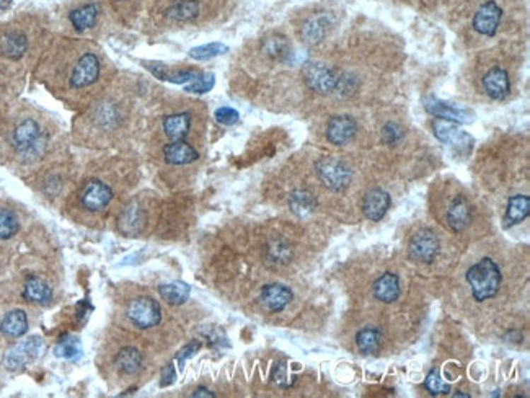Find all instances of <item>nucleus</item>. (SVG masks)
I'll use <instances>...</instances> for the list:
<instances>
[{
	"label": "nucleus",
	"mask_w": 530,
	"mask_h": 398,
	"mask_svg": "<svg viewBox=\"0 0 530 398\" xmlns=\"http://www.w3.org/2000/svg\"><path fill=\"white\" fill-rule=\"evenodd\" d=\"M467 281L478 302L495 297L501 286V271L491 258H483L467 271Z\"/></svg>",
	"instance_id": "f257e3e1"
},
{
	"label": "nucleus",
	"mask_w": 530,
	"mask_h": 398,
	"mask_svg": "<svg viewBox=\"0 0 530 398\" xmlns=\"http://www.w3.org/2000/svg\"><path fill=\"white\" fill-rule=\"evenodd\" d=\"M320 181L331 191H342L351 183V170L345 162L335 157H322L315 164Z\"/></svg>",
	"instance_id": "f03ea898"
},
{
	"label": "nucleus",
	"mask_w": 530,
	"mask_h": 398,
	"mask_svg": "<svg viewBox=\"0 0 530 398\" xmlns=\"http://www.w3.org/2000/svg\"><path fill=\"white\" fill-rule=\"evenodd\" d=\"M302 75L307 87L320 95L333 93L340 77L333 69H330L322 62H307L302 69Z\"/></svg>",
	"instance_id": "7ed1b4c3"
},
{
	"label": "nucleus",
	"mask_w": 530,
	"mask_h": 398,
	"mask_svg": "<svg viewBox=\"0 0 530 398\" xmlns=\"http://www.w3.org/2000/svg\"><path fill=\"white\" fill-rule=\"evenodd\" d=\"M432 134H434L439 142L447 144L459 152H467L472 149L473 137L468 132L460 129L454 121L447 120H434L432 121Z\"/></svg>",
	"instance_id": "20e7f679"
},
{
	"label": "nucleus",
	"mask_w": 530,
	"mask_h": 398,
	"mask_svg": "<svg viewBox=\"0 0 530 398\" xmlns=\"http://www.w3.org/2000/svg\"><path fill=\"white\" fill-rule=\"evenodd\" d=\"M126 312L132 324L142 328V330L157 326L160 320H162L160 305L151 297H139L131 300Z\"/></svg>",
	"instance_id": "39448f33"
},
{
	"label": "nucleus",
	"mask_w": 530,
	"mask_h": 398,
	"mask_svg": "<svg viewBox=\"0 0 530 398\" xmlns=\"http://www.w3.org/2000/svg\"><path fill=\"white\" fill-rule=\"evenodd\" d=\"M439 239L430 229H421L411 237L410 240V256L416 261L431 263L439 251Z\"/></svg>",
	"instance_id": "423d86ee"
},
{
	"label": "nucleus",
	"mask_w": 530,
	"mask_h": 398,
	"mask_svg": "<svg viewBox=\"0 0 530 398\" xmlns=\"http://www.w3.org/2000/svg\"><path fill=\"white\" fill-rule=\"evenodd\" d=\"M425 108L430 115L439 118V120H447L454 123H470L473 121V113L463 108V106L447 103L436 98V96H426Z\"/></svg>",
	"instance_id": "0eeeda50"
},
{
	"label": "nucleus",
	"mask_w": 530,
	"mask_h": 398,
	"mask_svg": "<svg viewBox=\"0 0 530 398\" xmlns=\"http://www.w3.org/2000/svg\"><path fill=\"white\" fill-rule=\"evenodd\" d=\"M42 343L40 338H30L23 343L15 344L13 348H10L7 354H5V365H7L8 370H18L21 368H25L26 364L35 361L38 358V354L41 351Z\"/></svg>",
	"instance_id": "6e6552de"
},
{
	"label": "nucleus",
	"mask_w": 530,
	"mask_h": 398,
	"mask_svg": "<svg viewBox=\"0 0 530 398\" xmlns=\"http://www.w3.org/2000/svg\"><path fill=\"white\" fill-rule=\"evenodd\" d=\"M113 199V191L101 181H90L80 193V203L88 211H101Z\"/></svg>",
	"instance_id": "1a4fd4ad"
},
{
	"label": "nucleus",
	"mask_w": 530,
	"mask_h": 398,
	"mask_svg": "<svg viewBox=\"0 0 530 398\" xmlns=\"http://www.w3.org/2000/svg\"><path fill=\"white\" fill-rule=\"evenodd\" d=\"M502 17V10L496 2H486L478 8L473 17V30L485 36H495Z\"/></svg>",
	"instance_id": "9d476101"
},
{
	"label": "nucleus",
	"mask_w": 530,
	"mask_h": 398,
	"mask_svg": "<svg viewBox=\"0 0 530 398\" xmlns=\"http://www.w3.org/2000/svg\"><path fill=\"white\" fill-rule=\"evenodd\" d=\"M100 75V61L98 57L92 52L88 55H83L79 59L77 66L74 67V72L71 75V84L72 87L76 89H83L88 87L96 82Z\"/></svg>",
	"instance_id": "9b49d317"
},
{
	"label": "nucleus",
	"mask_w": 530,
	"mask_h": 398,
	"mask_svg": "<svg viewBox=\"0 0 530 398\" xmlns=\"http://www.w3.org/2000/svg\"><path fill=\"white\" fill-rule=\"evenodd\" d=\"M356 131L357 125L351 116H335L326 126V139L333 145H345L356 136Z\"/></svg>",
	"instance_id": "f8f14e48"
},
{
	"label": "nucleus",
	"mask_w": 530,
	"mask_h": 398,
	"mask_svg": "<svg viewBox=\"0 0 530 398\" xmlns=\"http://www.w3.org/2000/svg\"><path fill=\"white\" fill-rule=\"evenodd\" d=\"M294 297L292 290L282 284H270L261 290L260 302L266 310L270 312H281L284 310Z\"/></svg>",
	"instance_id": "ddd939ff"
},
{
	"label": "nucleus",
	"mask_w": 530,
	"mask_h": 398,
	"mask_svg": "<svg viewBox=\"0 0 530 398\" xmlns=\"http://www.w3.org/2000/svg\"><path fill=\"white\" fill-rule=\"evenodd\" d=\"M483 89L492 100H505L509 95V75L502 67H492L483 77Z\"/></svg>",
	"instance_id": "4468645a"
},
{
	"label": "nucleus",
	"mask_w": 530,
	"mask_h": 398,
	"mask_svg": "<svg viewBox=\"0 0 530 398\" xmlns=\"http://www.w3.org/2000/svg\"><path fill=\"white\" fill-rule=\"evenodd\" d=\"M390 204H392V199H390L388 193L379 190V188H374V190L367 191L366 198H364V216L374 220V222H379V220L387 214Z\"/></svg>",
	"instance_id": "2eb2a0df"
},
{
	"label": "nucleus",
	"mask_w": 530,
	"mask_h": 398,
	"mask_svg": "<svg viewBox=\"0 0 530 398\" xmlns=\"http://www.w3.org/2000/svg\"><path fill=\"white\" fill-rule=\"evenodd\" d=\"M38 139L40 126L38 123L31 120V118H26V120L20 121L13 131V145L18 150H21V152L30 150L36 142H38Z\"/></svg>",
	"instance_id": "dca6fc26"
},
{
	"label": "nucleus",
	"mask_w": 530,
	"mask_h": 398,
	"mask_svg": "<svg viewBox=\"0 0 530 398\" xmlns=\"http://www.w3.org/2000/svg\"><path fill=\"white\" fill-rule=\"evenodd\" d=\"M470 219H472V212H470V206L467 199L463 196H457L449 206L447 211V224L454 232H462L470 225Z\"/></svg>",
	"instance_id": "f3484780"
},
{
	"label": "nucleus",
	"mask_w": 530,
	"mask_h": 398,
	"mask_svg": "<svg viewBox=\"0 0 530 398\" xmlns=\"http://www.w3.org/2000/svg\"><path fill=\"white\" fill-rule=\"evenodd\" d=\"M165 162L170 165H188L197 160V152L190 144L183 141H173L163 147Z\"/></svg>",
	"instance_id": "a211bd4d"
},
{
	"label": "nucleus",
	"mask_w": 530,
	"mask_h": 398,
	"mask_svg": "<svg viewBox=\"0 0 530 398\" xmlns=\"http://www.w3.org/2000/svg\"><path fill=\"white\" fill-rule=\"evenodd\" d=\"M374 295L384 304H392L400 297V281L397 274L385 273L374 283Z\"/></svg>",
	"instance_id": "6ab92c4d"
},
{
	"label": "nucleus",
	"mask_w": 530,
	"mask_h": 398,
	"mask_svg": "<svg viewBox=\"0 0 530 398\" xmlns=\"http://www.w3.org/2000/svg\"><path fill=\"white\" fill-rule=\"evenodd\" d=\"M289 207L297 217L307 219L313 214L317 207V199L309 190H296L289 196Z\"/></svg>",
	"instance_id": "aec40b11"
},
{
	"label": "nucleus",
	"mask_w": 530,
	"mask_h": 398,
	"mask_svg": "<svg viewBox=\"0 0 530 398\" xmlns=\"http://www.w3.org/2000/svg\"><path fill=\"white\" fill-rule=\"evenodd\" d=\"M190 126L191 118L188 113H178V115H171L163 120V131L171 141H183L188 136Z\"/></svg>",
	"instance_id": "412c9836"
},
{
	"label": "nucleus",
	"mask_w": 530,
	"mask_h": 398,
	"mask_svg": "<svg viewBox=\"0 0 530 398\" xmlns=\"http://www.w3.org/2000/svg\"><path fill=\"white\" fill-rule=\"evenodd\" d=\"M0 330H2L4 336L7 338H20L23 336L26 330H28V319L23 310H13L8 312L4 317L2 324H0Z\"/></svg>",
	"instance_id": "4be33fe9"
},
{
	"label": "nucleus",
	"mask_w": 530,
	"mask_h": 398,
	"mask_svg": "<svg viewBox=\"0 0 530 398\" xmlns=\"http://www.w3.org/2000/svg\"><path fill=\"white\" fill-rule=\"evenodd\" d=\"M530 214V198L524 195H516L507 201V211H506V227L511 225L521 224L524 219H527Z\"/></svg>",
	"instance_id": "5701e85b"
},
{
	"label": "nucleus",
	"mask_w": 530,
	"mask_h": 398,
	"mask_svg": "<svg viewBox=\"0 0 530 398\" xmlns=\"http://www.w3.org/2000/svg\"><path fill=\"white\" fill-rule=\"evenodd\" d=\"M23 297L35 304H47L52 297V290L41 278H30L25 283Z\"/></svg>",
	"instance_id": "b1692460"
},
{
	"label": "nucleus",
	"mask_w": 530,
	"mask_h": 398,
	"mask_svg": "<svg viewBox=\"0 0 530 398\" xmlns=\"http://www.w3.org/2000/svg\"><path fill=\"white\" fill-rule=\"evenodd\" d=\"M261 51L270 59H275V61H284V59L291 56V45H289V41L284 36L275 35L263 40V42H261Z\"/></svg>",
	"instance_id": "393cba45"
},
{
	"label": "nucleus",
	"mask_w": 530,
	"mask_h": 398,
	"mask_svg": "<svg viewBox=\"0 0 530 398\" xmlns=\"http://www.w3.org/2000/svg\"><path fill=\"white\" fill-rule=\"evenodd\" d=\"M326 30H328V21H326V18L315 17L305 21L301 28V36L304 42H307V45H317V42L323 40Z\"/></svg>",
	"instance_id": "a878e982"
},
{
	"label": "nucleus",
	"mask_w": 530,
	"mask_h": 398,
	"mask_svg": "<svg viewBox=\"0 0 530 398\" xmlns=\"http://www.w3.org/2000/svg\"><path fill=\"white\" fill-rule=\"evenodd\" d=\"M200 4L197 0H175L167 10V17L176 21H188L197 17Z\"/></svg>",
	"instance_id": "bb28decb"
},
{
	"label": "nucleus",
	"mask_w": 530,
	"mask_h": 398,
	"mask_svg": "<svg viewBox=\"0 0 530 398\" xmlns=\"http://www.w3.org/2000/svg\"><path fill=\"white\" fill-rule=\"evenodd\" d=\"M162 299L170 305H181L190 299L191 289L185 283H170L159 288Z\"/></svg>",
	"instance_id": "cd10ccee"
},
{
	"label": "nucleus",
	"mask_w": 530,
	"mask_h": 398,
	"mask_svg": "<svg viewBox=\"0 0 530 398\" xmlns=\"http://www.w3.org/2000/svg\"><path fill=\"white\" fill-rule=\"evenodd\" d=\"M98 13H100L98 5L88 4L77 10H74V12L71 13V21H72V25L76 26L77 31H83V30H88V28H92V26H95L96 18H98Z\"/></svg>",
	"instance_id": "c85d7f7f"
},
{
	"label": "nucleus",
	"mask_w": 530,
	"mask_h": 398,
	"mask_svg": "<svg viewBox=\"0 0 530 398\" xmlns=\"http://www.w3.org/2000/svg\"><path fill=\"white\" fill-rule=\"evenodd\" d=\"M141 353L136 348H125L117 353L116 356V365L122 374L132 375L136 374L139 368H141Z\"/></svg>",
	"instance_id": "c756f323"
},
{
	"label": "nucleus",
	"mask_w": 530,
	"mask_h": 398,
	"mask_svg": "<svg viewBox=\"0 0 530 398\" xmlns=\"http://www.w3.org/2000/svg\"><path fill=\"white\" fill-rule=\"evenodd\" d=\"M380 340H382V335H380L377 328H364V330H361L356 335L357 348H359L361 353L364 354L377 353L380 348Z\"/></svg>",
	"instance_id": "7c9ffc66"
},
{
	"label": "nucleus",
	"mask_w": 530,
	"mask_h": 398,
	"mask_svg": "<svg viewBox=\"0 0 530 398\" xmlns=\"http://www.w3.org/2000/svg\"><path fill=\"white\" fill-rule=\"evenodd\" d=\"M2 51L5 56L17 59L26 51V40L23 35L18 33H10L4 36L2 40Z\"/></svg>",
	"instance_id": "2f4dec72"
},
{
	"label": "nucleus",
	"mask_w": 530,
	"mask_h": 398,
	"mask_svg": "<svg viewBox=\"0 0 530 398\" xmlns=\"http://www.w3.org/2000/svg\"><path fill=\"white\" fill-rule=\"evenodd\" d=\"M227 51L229 47L226 45H222V42H209V45L204 46L192 47L190 51V57L196 59V61H207V59L217 57Z\"/></svg>",
	"instance_id": "473e14b6"
},
{
	"label": "nucleus",
	"mask_w": 530,
	"mask_h": 398,
	"mask_svg": "<svg viewBox=\"0 0 530 398\" xmlns=\"http://www.w3.org/2000/svg\"><path fill=\"white\" fill-rule=\"evenodd\" d=\"M18 219L8 209H0V239L7 240L18 232Z\"/></svg>",
	"instance_id": "72a5a7b5"
},
{
	"label": "nucleus",
	"mask_w": 530,
	"mask_h": 398,
	"mask_svg": "<svg viewBox=\"0 0 530 398\" xmlns=\"http://www.w3.org/2000/svg\"><path fill=\"white\" fill-rule=\"evenodd\" d=\"M425 389L431 395H447L451 392V385L444 382L441 377V370L432 369L425 380Z\"/></svg>",
	"instance_id": "f704fd0d"
},
{
	"label": "nucleus",
	"mask_w": 530,
	"mask_h": 398,
	"mask_svg": "<svg viewBox=\"0 0 530 398\" xmlns=\"http://www.w3.org/2000/svg\"><path fill=\"white\" fill-rule=\"evenodd\" d=\"M56 356L59 358H66V359H76L80 356L82 353V348H80V341L77 338L67 336L61 340V343H57V346L54 348Z\"/></svg>",
	"instance_id": "c9c22d12"
},
{
	"label": "nucleus",
	"mask_w": 530,
	"mask_h": 398,
	"mask_svg": "<svg viewBox=\"0 0 530 398\" xmlns=\"http://www.w3.org/2000/svg\"><path fill=\"white\" fill-rule=\"evenodd\" d=\"M214 84H216L214 74H202L197 75L195 80H191V84L185 87V91H190V93H207L209 90H212Z\"/></svg>",
	"instance_id": "e433bc0d"
},
{
	"label": "nucleus",
	"mask_w": 530,
	"mask_h": 398,
	"mask_svg": "<svg viewBox=\"0 0 530 398\" xmlns=\"http://www.w3.org/2000/svg\"><path fill=\"white\" fill-rule=\"evenodd\" d=\"M267 255H270V260H272V263H287L291 260L292 251L291 246L284 244V241L276 240L271 244L270 250H267Z\"/></svg>",
	"instance_id": "4c0bfd02"
},
{
	"label": "nucleus",
	"mask_w": 530,
	"mask_h": 398,
	"mask_svg": "<svg viewBox=\"0 0 530 398\" xmlns=\"http://www.w3.org/2000/svg\"><path fill=\"white\" fill-rule=\"evenodd\" d=\"M384 142L388 145H397L403 139V127L398 126L397 123H387L382 129Z\"/></svg>",
	"instance_id": "58836bf2"
},
{
	"label": "nucleus",
	"mask_w": 530,
	"mask_h": 398,
	"mask_svg": "<svg viewBox=\"0 0 530 398\" xmlns=\"http://www.w3.org/2000/svg\"><path fill=\"white\" fill-rule=\"evenodd\" d=\"M214 116H216V121L219 123V125H224V126H232L235 125V123L238 121V111L230 108V106H222V108H217L216 113H214Z\"/></svg>",
	"instance_id": "ea45409f"
},
{
	"label": "nucleus",
	"mask_w": 530,
	"mask_h": 398,
	"mask_svg": "<svg viewBox=\"0 0 530 398\" xmlns=\"http://www.w3.org/2000/svg\"><path fill=\"white\" fill-rule=\"evenodd\" d=\"M196 77H197V74L195 71H178L173 74L165 71L162 80H168V82H173V84H186V82H190V80H195Z\"/></svg>",
	"instance_id": "a19ab883"
},
{
	"label": "nucleus",
	"mask_w": 530,
	"mask_h": 398,
	"mask_svg": "<svg viewBox=\"0 0 530 398\" xmlns=\"http://www.w3.org/2000/svg\"><path fill=\"white\" fill-rule=\"evenodd\" d=\"M201 348V343L200 341H191L190 344H186V346L181 349V351L176 354V361H178V365L181 369H183L185 365V361L186 359H190L191 356H195V354L200 351Z\"/></svg>",
	"instance_id": "79ce46f5"
},
{
	"label": "nucleus",
	"mask_w": 530,
	"mask_h": 398,
	"mask_svg": "<svg viewBox=\"0 0 530 398\" xmlns=\"http://www.w3.org/2000/svg\"><path fill=\"white\" fill-rule=\"evenodd\" d=\"M272 380H275L280 387H282V389L289 387V374H287L286 364L280 363L276 365L275 370H272Z\"/></svg>",
	"instance_id": "37998d69"
},
{
	"label": "nucleus",
	"mask_w": 530,
	"mask_h": 398,
	"mask_svg": "<svg viewBox=\"0 0 530 398\" xmlns=\"http://www.w3.org/2000/svg\"><path fill=\"white\" fill-rule=\"evenodd\" d=\"M176 379V373H175V368L173 364H168L165 365L163 373H162V385L167 387V385H171Z\"/></svg>",
	"instance_id": "c03bdc74"
},
{
	"label": "nucleus",
	"mask_w": 530,
	"mask_h": 398,
	"mask_svg": "<svg viewBox=\"0 0 530 398\" xmlns=\"http://www.w3.org/2000/svg\"><path fill=\"white\" fill-rule=\"evenodd\" d=\"M192 397H195V398H200V397H207V398H212V397H214V394H212V392H209L207 389H200V390H196V392H195V394H192Z\"/></svg>",
	"instance_id": "a18cd8bd"
}]
</instances>
